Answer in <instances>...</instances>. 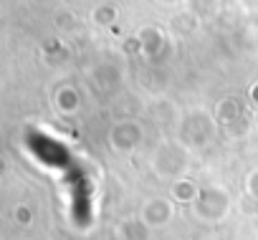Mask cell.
<instances>
[{
	"instance_id": "1",
	"label": "cell",
	"mask_w": 258,
	"mask_h": 240,
	"mask_svg": "<svg viewBox=\"0 0 258 240\" xmlns=\"http://www.w3.org/2000/svg\"><path fill=\"white\" fill-rule=\"evenodd\" d=\"M162 3H165V0H162ZM172 3H180V0H172Z\"/></svg>"
}]
</instances>
